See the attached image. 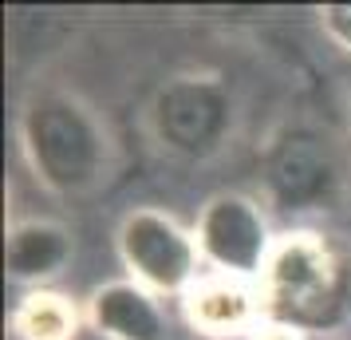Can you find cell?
<instances>
[{
    "label": "cell",
    "instance_id": "obj_1",
    "mask_svg": "<svg viewBox=\"0 0 351 340\" xmlns=\"http://www.w3.org/2000/svg\"><path fill=\"white\" fill-rule=\"evenodd\" d=\"M16 146L51 198H91L114 179L119 146L107 119L67 83H36L16 107Z\"/></svg>",
    "mask_w": 351,
    "mask_h": 340
},
{
    "label": "cell",
    "instance_id": "obj_2",
    "mask_svg": "<svg viewBox=\"0 0 351 340\" xmlns=\"http://www.w3.org/2000/svg\"><path fill=\"white\" fill-rule=\"evenodd\" d=\"M256 289L265 301V321L296 324L304 332L335 324L351 308V258L319 229H285L276 234Z\"/></svg>",
    "mask_w": 351,
    "mask_h": 340
},
{
    "label": "cell",
    "instance_id": "obj_3",
    "mask_svg": "<svg viewBox=\"0 0 351 340\" xmlns=\"http://www.w3.org/2000/svg\"><path fill=\"white\" fill-rule=\"evenodd\" d=\"M114 253L123 277L138 281L158 301H182L202 281V249L193 226H182L162 206H134L114 226Z\"/></svg>",
    "mask_w": 351,
    "mask_h": 340
},
{
    "label": "cell",
    "instance_id": "obj_4",
    "mask_svg": "<svg viewBox=\"0 0 351 340\" xmlns=\"http://www.w3.org/2000/svg\"><path fill=\"white\" fill-rule=\"evenodd\" d=\"M193 238H197V249H202L209 273L261 285L272 245H276V229H272L269 210L261 206L256 194L217 190L197 206Z\"/></svg>",
    "mask_w": 351,
    "mask_h": 340
},
{
    "label": "cell",
    "instance_id": "obj_5",
    "mask_svg": "<svg viewBox=\"0 0 351 340\" xmlns=\"http://www.w3.org/2000/svg\"><path fill=\"white\" fill-rule=\"evenodd\" d=\"M233 99L217 76H174L150 99V135L182 159H209L233 135Z\"/></svg>",
    "mask_w": 351,
    "mask_h": 340
},
{
    "label": "cell",
    "instance_id": "obj_6",
    "mask_svg": "<svg viewBox=\"0 0 351 340\" xmlns=\"http://www.w3.org/2000/svg\"><path fill=\"white\" fill-rule=\"evenodd\" d=\"M182 321L202 340H249L265 321V301L249 281L202 273V281L182 297Z\"/></svg>",
    "mask_w": 351,
    "mask_h": 340
},
{
    "label": "cell",
    "instance_id": "obj_7",
    "mask_svg": "<svg viewBox=\"0 0 351 340\" xmlns=\"http://www.w3.org/2000/svg\"><path fill=\"white\" fill-rule=\"evenodd\" d=\"M83 324L99 340H166L162 301L130 277L91 285L83 297Z\"/></svg>",
    "mask_w": 351,
    "mask_h": 340
},
{
    "label": "cell",
    "instance_id": "obj_8",
    "mask_svg": "<svg viewBox=\"0 0 351 340\" xmlns=\"http://www.w3.org/2000/svg\"><path fill=\"white\" fill-rule=\"evenodd\" d=\"M75 258V238L56 218H16L4 238V273L20 289H51Z\"/></svg>",
    "mask_w": 351,
    "mask_h": 340
},
{
    "label": "cell",
    "instance_id": "obj_9",
    "mask_svg": "<svg viewBox=\"0 0 351 340\" xmlns=\"http://www.w3.org/2000/svg\"><path fill=\"white\" fill-rule=\"evenodd\" d=\"M8 328L16 340H75L83 328V301L64 289H28L12 308Z\"/></svg>",
    "mask_w": 351,
    "mask_h": 340
},
{
    "label": "cell",
    "instance_id": "obj_10",
    "mask_svg": "<svg viewBox=\"0 0 351 340\" xmlns=\"http://www.w3.org/2000/svg\"><path fill=\"white\" fill-rule=\"evenodd\" d=\"M328 182V162L319 159L308 143H292L280 146L272 159V186L288 198V202H304L316 198Z\"/></svg>",
    "mask_w": 351,
    "mask_h": 340
},
{
    "label": "cell",
    "instance_id": "obj_11",
    "mask_svg": "<svg viewBox=\"0 0 351 340\" xmlns=\"http://www.w3.org/2000/svg\"><path fill=\"white\" fill-rule=\"evenodd\" d=\"M316 16H319L324 40L335 44L343 56H351V4H324Z\"/></svg>",
    "mask_w": 351,
    "mask_h": 340
},
{
    "label": "cell",
    "instance_id": "obj_12",
    "mask_svg": "<svg viewBox=\"0 0 351 340\" xmlns=\"http://www.w3.org/2000/svg\"><path fill=\"white\" fill-rule=\"evenodd\" d=\"M249 340H308L304 337V328H296V324H285V321H261V328H256Z\"/></svg>",
    "mask_w": 351,
    "mask_h": 340
}]
</instances>
